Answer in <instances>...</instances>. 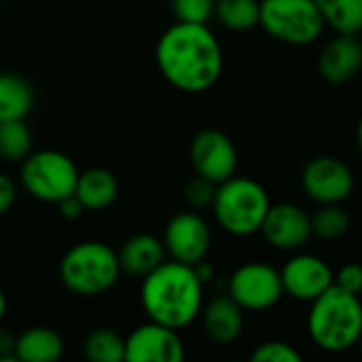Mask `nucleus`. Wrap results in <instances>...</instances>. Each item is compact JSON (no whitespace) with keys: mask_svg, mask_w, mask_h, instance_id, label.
I'll use <instances>...</instances> for the list:
<instances>
[{"mask_svg":"<svg viewBox=\"0 0 362 362\" xmlns=\"http://www.w3.org/2000/svg\"><path fill=\"white\" fill-rule=\"evenodd\" d=\"M163 78L180 91L199 93L223 74V49L206 23L178 21L170 25L155 49Z\"/></svg>","mask_w":362,"mask_h":362,"instance_id":"1","label":"nucleus"},{"mask_svg":"<svg viewBox=\"0 0 362 362\" xmlns=\"http://www.w3.org/2000/svg\"><path fill=\"white\" fill-rule=\"evenodd\" d=\"M140 301L148 320L170 329L189 327L204 305V282L193 265L180 261H163L142 280Z\"/></svg>","mask_w":362,"mask_h":362,"instance_id":"2","label":"nucleus"},{"mask_svg":"<svg viewBox=\"0 0 362 362\" xmlns=\"http://www.w3.org/2000/svg\"><path fill=\"white\" fill-rule=\"evenodd\" d=\"M312 341L331 354L358 346L362 335V299L339 286H329L312 301L308 314Z\"/></svg>","mask_w":362,"mask_h":362,"instance_id":"3","label":"nucleus"},{"mask_svg":"<svg viewBox=\"0 0 362 362\" xmlns=\"http://www.w3.org/2000/svg\"><path fill=\"white\" fill-rule=\"evenodd\" d=\"M269 206L272 202L265 187L246 176H231L216 185L212 202L218 225L238 238L259 233Z\"/></svg>","mask_w":362,"mask_h":362,"instance_id":"4","label":"nucleus"},{"mask_svg":"<svg viewBox=\"0 0 362 362\" xmlns=\"http://www.w3.org/2000/svg\"><path fill=\"white\" fill-rule=\"evenodd\" d=\"M119 255L104 242H81L59 263V280L74 295L93 297L112 288L119 280Z\"/></svg>","mask_w":362,"mask_h":362,"instance_id":"5","label":"nucleus"},{"mask_svg":"<svg viewBox=\"0 0 362 362\" xmlns=\"http://www.w3.org/2000/svg\"><path fill=\"white\" fill-rule=\"evenodd\" d=\"M259 25L280 42L305 47L320 38L327 23L314 0H261Z\"/></svg>","mask_w":362,"mask_h":362,"instance_id":"6","label":"nucleus"},{"mask_svg":"<svg viewBox=\"0 0 362 362\" xmlns=\"http://www.w3.org/2000/svg\"><path fill=\"white\" fill-rule=\"evenodd\" d=\"M78 170L59 151H36L21 161V187L36 199L57 204L74 193Z\"/></svg>","mask_w":362,"mask_h":362,"instance_id":"7","label":"nucleus"},{"mask_svg":"<svg viewBox=\"0 0 362 362\" xmlns=\"http://www.w3.org/2000/svg\"><path fill=\"white\" fill-rule=\"evenodd\" d=\"M229 297L246 312H265L284 297L282 276L267 263H244L229 278Z\"/></svg>","mask_w":362,"mask_h":362,"instance_id":"8","label":"nucleus"},{"mask_svg":"<svg viewBox=\"0 0 362 362\" xmlns=\"http://www.w3.org/2000/svg\"><path fill=\"white\" fill-rule=\"evenodd\" d=\"M305 195L322 204H344L354 191V174L346 161L333 155H320L308 161L301 174Z\"/></svg>","mask_w":362,"mask_h":362,"instance_id":"9","label":"nucleus"},{"mask_svg":"<svg viewBox=\"0 0 362 362\" xmlns=\"http://www.w3.org/2000/svg\"><path fill=\"white\" fill-rule=\"evenodd\" d=\"M189 155L195 172L216 185L235 176L238 151L233 140L221 129L199 132L191 142Z\"/></svg>","mask_w":362,"mask_h":362,"instance_id":"10","label":"nucleus"},{"mask_svg":"<svg viewBox=\"0 0 362 362\" xmlns=\"http://www.w3.org/2000/svg\"><path fill=\"white\" fill-rule=\"evenodd\" d=\"M212 233L208 223L197 212H180L170 218L163 231V246L165 252L174 261L197 265L210 252Z\"/></svg>","mask_w":362,"mask_h":362,"instance_id":"11","label":"nucleus"},{"mask_svg":"<svg viewBox=\"0 0 362 362\" xmlns=\"http://www.w3.org/2000/svg\"><path fill=\"white\" fill-rule=\"evenodd\" d=\"M280 276L284 295L308 303H312L329 286L335 284V272L331 269V265L325 259L308 252L291 257L282 267Z\"/></svg>","mask_w":362,"mask_h":362,"instance_id":"12","label":"nucleus"},{"mask_svg":"<svg viewBox=\"0 0 362 362\" xmlns=\"http://www.w3.org/2000/svg\"><path fill=\"white\" fill-rule=\"evenodd\" d=\"M261 233L272 248L299 250L314 235L312 214H308L301 206L291 204V202L272 204L261 225Z\"/></svg>","mask_w":362,"mask_h":362,"instance_id":"13","label":"nucleus"},{"mask_svg":"<svg viewBox=\"0 0 362 362\" xmlns=\"http://www.w3.org/2000/svg\"><path fill=\"white\" fill-rule=\"evenodd\" d=\"M185 346L176 329L159 322L138 327L125 339V362H180Z\"/></svg>","mask_w":362,"mask_h":362,"instance_id":"14","label":"nucleus"},{"mask_svg":"<svg viewBox=\"0 0 362 362\" xmlns=\"http://www.w3.org/2000/svg\"><path fill=\"white\" fill-rule=\"evenodd\" d=\"M320 76L331 85H344L362 70V42L358 34H337L318 57Z\"/></svg>","mask_w":362,"mask_h":362,"instance_id":"15","label":"nucleus"},{"mask_svg":"<svg viewBox=\"0 0 362 362\" xmlns=\"http://www.w3.org/2000/svg\"><path fill=\"white\" fill-rule=\"evenodd\" d=\"M244 329V310L227 295L212 299L204 310V331L221 346L233 344Z\"/></svg>","mask_w":362,"mask_h":362,"instance_id":"16","label":"nucleus"},{"mask_svg":"<svg viewBox=\"0 0 362 362\" xmlns=\"http://www.w3.org/2000/svg\"><path fill=\"white\" fill-rule=\"evenodd\" d=\"M163 259H165L163 240L148 235V233L132 235L119 250L121 269H125L132 276H142V278L155 267H159Z\"/></svg>","mask_w":362,"mask_h":362,"instance_id":"17","label":"nucleus"},{"mask_svg":"<svg viewBox=\"0 0 362 362\" xmlns=\"http://www.w3.org/2000/svg\"><path fill=\"white\" fill-rule=\"evenodd\" d=\"M74 195L81 199L85 210H104L119 195L117 176L104 168H91V170L78 172Z\"/></svg>","mask_w":362,"mask_h":362,"instance_id":"18","label":"nucleus"},{"mask_svg":"<svg viewBox=\"0 0 362 362\" xmlns=\"http://www.w3.org/2000/svg\"><path fill=\"white\" fill-rule=\"evenodd\" d=\"M15 354L21 362H55L64 354V339L49 327H32L17 337Z\"/></svg>","mask_w":362,"mask_h":362,"instance_id":"19","label":"nucleus"},{"mask_svg":"<svg viewBox=\"0 0 362 362\" xmlns=\"http://www.w3.org/2000/svg\"><path fill=\"white\" fill-rule=\"evenodd\" d=\"M32 106V85L15 72H0V121L25 119Z\"/></svg>","mask_w":362,"mask_h":362,"instance_id":"20","label":"nucleus"},{"mask_svg":"<svg viewBox=\"0 0 362 362\" xmlns=\"http://www.w3.org/2000/svg\"><path fill=\"white\" fill-rule=\"evenodd\" d=\"M327 25L337 34H358L362 28V0H314Z\"/></svg>","mask_w":362,"mask_h":362,"instance_id":"21","label":"nucleus"},{"mask_svg":"<svg viewBox=\"0 0 362 362\" xmlns=\"http://www.w3.org/2000/svg\"><path fill=\"white\" fill-rule=\"evenodd\" d=\"M259 0H216L214 17L231 32H248L259 25Z\"/></svg>","mask_w":362,"mask_h":362,"instance_id":"22","label":"nucleus"},{"mask_svg":"<svg viewBox=\"0 0 362 362\" xmlns=\"http://www.w3.org/2000/svg\"><path fill=\"white\" fill-rule=\"evenodd\" d=\"M83 352L91 362L125 361V337L112 329H95L85 337Z\"/></svg>","mask_w":362,"mask_h":362,"instance_id":"23","label":"nucleus"},{"mask_svg":"<svg viewBox=\"0 0 362 362\" xmlns=\"http://www.w3.org/2000/svg\"><path fill=\"white\" fill-rule=\"evenodd\" d=\"M32 153V132L23 119L0 121V157L4 161H23Z\"/></svg>","mask_w":362,"mask_h":362,"instance_id":"24","label":"nucleus"},{"mask_svg":"<svg viewBox=\"0 0 362 362\" xmlns=\"http://www.w3.org/2000/svg\"><path fill=\"white\" fill-rule=\"evenodd\" d=\"M350 229V216L341 204H322L312 214V233L320 240H337Z\"/></svg>","mask_w":362,"mask_h":362,"instance_id":"25","label":"nucleus"},{"mask_svg":"<svg viewBox=\"0 0 362 362\" xmlns=\"http://www.w3.org/2000/svg\"><path fill=\"white\" fill-rule=\"evenodd\" d=\"M255 362H301L303 356L301 352L291 346L288 341H280V339H272V341H263L257 346V350L250 356Z\"/></svg>","mask_w":362,"mask_h":362,"instance_id":"26","label":"nucleus"},{"mask_svg":"<svg viewBox=\"0 0 362 362\" xmlns=\"http://www.w3.org/2000/svg\"><path fill=\"white\" fill-rule=\"evenodd\" d=\"M216 0H172V13L178 21L206 23L214 15Z\"/></svg>","mask_w":362,"mask_h":362,"instance_id":"27","label":"nucleus"},{"mask_svg":"<svg viewBox=\"0 0 362 362\" xmlns=\"http://www.w3.org/2000/svg\"><path fill=\"white\" fill-rule=\"evenodd\" d=\"M214 195H216V182H212V180H208V178H204L199 174L185 189V199L193 208H208V206H212Z\"/></svg>","mask_w":362,"mask_h":362,"instance_id":"28","label":"nucleus"},{"mask_svg":"<svg viewBox=\"0 0 362 362\" xmlns=\"http://www.w3.org/2000/svg\"><path fill=\"white\" fill-rule=\"evenodd\" d=\"M335 286L348 291V293H354L361 297L362 291V265L358 263H350V265H344L337 274H335Z\"/></svg>","mask_w":362,"mask_h":362,"instance_id":"29","label":"nucleus"},{"mask_svg":"<svg viewBox=\"0 0 362 362\" xmlns=\"http://www.w3.org/2000/svg\"><path fill=\"white\" fill-rule=\"evenodd\" d=\"M15 199H17V187H15V182L6 174L0 172V214L8 212L13 208Z\"/></svg>","mask_w":362,"mask_h":362,"instance_id":"30","label":"nucleus"},{"mask_svg":"<svg viewBox=\"0 0 362 362\" xmlns=\"http://www.w3.org/2000/svg\"><path fill=\"white\" fill-rule=\"evenodd\" d=\"M57 206H59V214L64 218H68V221H74V218H78L85 212V206L81 204V199L74 193L64 197L62 202H57Z\"/></svg>","mask_w":362,"mask_h":362,"instance_id":"31","label":"nucleus"},{"mask_svg":"<svg viewBox=\"0 0 362 362\" xmlns=\"http://www.w3.org/2000/svg\"><path fill=\"white\" fill-rule=\"evenodd\" d=\"M15 344L17 339L6 333V331H0V362H15L17 361V354H15Z\"/></svg>","mask_w":362,"mask_h":362,"instance_id":"32","label":"nucleus"},{"mask_svg":"<svg viewBox=\"0 0 362 362\" xmlns=\"http://www.w3.org/2000/svg\"><path fill=\"white\" fill-rule=\"evenodd\" d=\"M4 312H6V297H4V293L0 288V320L4 318Z\"/></svg>","mask_w":362,"mask_h":362,"instance_id":"33","label":"nucleus"},{"mask_svg":"<svg viewBox=\"0 0 362 362\" xmlns=\"http://www.w3.org/2000/svg\"><path fill=\"white\" fill-rule=\"evenodd\" d=\"M356 142H358V148L362 153V119L358 121V127H356Z\"/></svg>","mask_w":362,"mask_h":362,"instance_id":"34","label":"nucleus"},{"mask_svg":"<svg viewBox=\"0 0 362 362\" xmlns=\"http://www.w3.org/2000/svg\"><path fill=\"white\" fill-rule=\"evenodd\" d=\"M358 38H361V42H362V28H361V32H358Z\"/></svg>","mask_w":362,"mask_h":362,"instance_id":"35","label":"nucleus"},{"mask_svg":"<svg viewBox=\"0 0 362 362\" xmlns=\"http://www.w3.org/2000/svg\"><path fill=\"white\" fill-rule=\"evenodd\" d=\"M358 346H361V350H362V335H361V341H358Z\"/></svg>","mask_w":362,"mask_h":362,"instance_id":"36","label":"nucleus"},{"mask_svg":"<svg viewBox=\"0 0 362 362\" xmlns=\"http://www.w3.org/2000/svg\"><path fill=\"white\" fill-rule=\"evenodd\" d=\"M361 299H362V291H361Z\"/></svg>","mask_w":362,"mask_h":362,"instance_id":"37","label":"nucleus"}]
</instances>
